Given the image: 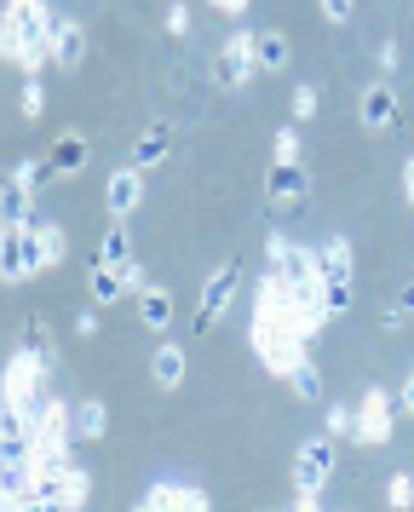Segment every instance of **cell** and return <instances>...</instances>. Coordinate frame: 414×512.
<instances>
[{
    "label": "cell",
    "instance_id": "3",
    "mask_svg": "<svg viewBox=\"0 0 414 512\" xmlns=\"http://www.w3.org/2000/svg\"><path fill=\"white\" fill-rule=\"evenodd\" d=\"M253 75H259V58H253V29H236V35H225V47L213 52V87L242 93Z\"/></svg>",
    "mask_w": 414,
    "mask_h": 512
},
{
    "label": "cell",
    "instance_id": "31",
    "mask_svg": "<svg viewBox=\"0 0 414 512\" xmlns=\"http://www.w3.org/2000/svg\"><path fill=\"white\" fill-rule=\"evenodd\" d=\"M414 317V282H403V288H397V300L386 305V328H403Z\"/></svg>",
    "mask_w": 414,
    "mask_h": 512
},
{
    "label": "cell",
    "instance_id": "11",
    "mask_svg": "<svg viewBox=\"0 0 414 512\" xmlns=\"http://www.w3.org/2000/svg\"><path fill=\"white\" fill-rule=\"evenodd\" d=\"M357 116H363L368 133H391V127L403 121V110H397V93H391V81H374V87H363V98H357Z\"/></svg>",
    "mask_w": 414,
    "mask_h": 512
},
{
    "label": "cell",
    "instance_id": "30",
    "mask_svg": "<svg viewBox=\"0 0 414 512\" xmlns=\"http://www.w3.org/2000/svg\"><path fill=\"white\" fill-rule=\"evenodd\" d=\"M299 150H305V144H299V121H294V127H276V139H271L276 162H299Z\"/></svg>",
    "mask_w": 414,
    "mask_h": 512
},
{
    "label": "cell",
    "instance_id": "29",
    "mask_svg": "<svg viewBox=\"0 0 414 512\" xmlns=\"http://www.w3.org/2000/svg\"><path fill=\"white\" fill-rule=\"evenodd\" d=\"M322 305H328V317H345V311H351V277L322 282Z\"/></svg>",
    "mask_w": 414,
    "mask_h": 512
},
{
    "label": "cell",
    "instance_id": "36",
    "mask_svg": "<svg viewBox=\"0 0 414 512\" xmlns=\"http://www.w3.org/2000/svg\"><path fill=\"white\" fill-rule=\"evenodd\" d=\"M397 64H403V47H397V41H380V70H397Z\"/></svg>",
    "mask_w": 414,
    "mask_h": 512
},
{
    "label": "cell",
    "instance_id": "9",
    "mask_svg": "<svg viewBox=\"0 0 414 512\" xmlns=\"http://www.w3.org/2000/svg\"><path fill=\"white\" fill-rule=\"evenodd\" d=\"M81 58H87V29H81V18L58 12V24H52V70L75 75L81 70Z\"/></svg>",
    "mask_w": 414,
    "mask_h": 512
},
{
    "label": "cell",
    "instance_id": "33",
    "mask_svg": "<svg viewBox=\"0 0 414 512\" xmlns=\"http://www.w3.org/2000/svg\"><path fill=\"white\" fill-rule=\"evenodd\" d=\"M317 104H322V93L305 81V87H294V104H288V110H294V121H311L317 116Z\"/></svg>",
    "mask_w": 414,
    "mask_h": 512
},
{
    "label": "cell",
    "instance_id": "17",
    "mask_svg": "<svg viewBox=\"0 0 414 512\" xmlns=\"http://www.w3.org/2000/svg\"><path fill=\"white\" fill-rule=\"evenodd\" d=\"M35 219V190L18 185L12 173H6V190H0V225H29Z\"/></svg>",
    "mask_w": 414,
    "mask_h": 512
},
{
    "label": "cell",
    "instance_id": "8",
    "mask_svg": "<svg viewBox=\"0 0 414 512\" xmlns=\"http://www.w3.org/2000/svg\"><path fill=\"white\" fill-rule=\"evenodd\" d=\"M138 507L150 512H207L213 507V495L196 484H173V478H161V484H150L144 495H138Z\"/></svg>",
    "mask_w": 414,
    "mask_h": 512
},
{
    "label": "cell",
    "instance_id": "38",
    "mask_svg": "<svg viewBox=\"0 0 414 512\" xmlns=\"http://www.w3.org/2000/svg\"><path fill=\"white\" fill-rule=\"evenodd\" d=\"M207 6H213V12H225V18H242L253 0H207Z\"/></svg>",
    "mask_w": 414,
    "mask_h": 512
},
{
    "label": "cell",
    "instance_id": "37",
    "mask_svg": "<svg viewBox=\"0 0 414 512\" xmlns=\"http://www.w3.org/2000/svg\"><path fill=\"white\" fill-rule=\"evenodd\" d=\"M75 334H81V340H92V334H98V311H92V305L75 317Z\"/></svg>",
    "mask_w": 414,
    "mask_h": 512
},
{
    "label": "cell",
    "instance_id": "27",
    "mask_svg": "<svg viewBox=\"0 0 414 512\" xmlns=\"http://www.w3.org/2000/svg\"><path fill=\"white\" fill-rule=\"evenodd\" d=\"M328 432L357 443V403H328Z\"/></svg>",
    "mask_w": 414,
    "mask_h": 512
},
{
    "label": "cell",
    "instance_id": "7",
    "mask_svg": "<svg viewBox=\"0 0 414 512\" xmlns=\"http://www.w3.org/2000/svg\"><path fill=\"white\" fill-rule=\"evenodd\" d=\"M236 288H242V265H236V259H230V265H219V271H213V277H207V288H202V305H196V334H207V328L219 323V317H225L230 311V300H236Z\"/></svg>",
    "mask_w": 414,
    "mask_h": 512
},
{
    "label": "cell",
    "instance_id": "28",
    "mask_svg": "<svg viewBox=\"0 0 414 512\" xmlns=\"http://www.w3.org/2000/svg\"><path fill=\"white\" fill-rule=\"evenodd\" d=\"M46 173H52V162H46V156H18V167H12V179H18V185H29V190H41Z\"/></svg>",
    "mask_w": 414,
    "mask_h": 512
},
{
    "label": "cell",
    "instance_id": "18",
    "mask_svg": "<svg viewBox=\"0 0 414 512\" xmlns=\"http://www.w3.org/2000/svg\"><path fill=\"white\" fill-rule=\"evenodd\" d=\"M46 162H52V173H58V179H75V173L87 167V139H81V133L52 139V156H46Z\"/></svg>",
    "mask_w": 414,
    "mask_h": 512
},
{
    "label": "cell",
    "instance_id": "21",
    "mask_svg": "<svg viewBox=\"0 0 414 512\" xmlns=\"http://www.w3.org/2000/svg\"><path fill=\"white\" fill-rule=\"evenodd\" d=\"M104 432H110L104 403H98V397H81V403H75V443H98Z\"/></svg>",
    "mask_w": 414,
    "mask_h": 512
},
{
    "label": "cell",
    "instance_id": "2",
    "mask_svg": "<svg viewBox=\"0 0 414 512\" xmlns=\"http://www.w3.org/2000/svg\"><path fill=\"white\" fill-rule=\"evenodd\" d=\"M265 254H271V271H282V282H288L294 294H317V300H322L317 248H299V242H282V236H271V242H265Z\"/></svg>",
    "mask_w": 414,
    "mask_h": 512
},
{
    "label": "cell",
    "instance_id": "25",
    "mask_svg": "<svg viewBox=\"0 0 414 512\" xmlns=\"http://www.w3.org/2000/svg\"><path fill=\"white\" fill-rule=\"evenodd\" d=\"M288 392L299 397V403H322V374L311 357H299L294 369H288Z\"/></svg>",
    "mask_w": 414,
    "mask_h": 512
},
{
    "label": "cell",
    "instance_id": "20",
    "mask_svg": "<svg viewBox=\"0 0 414 512\" xmlns=\"http://www.w3.org/2000/svg\"><path fill=\"white\" fill-rule=\"evenodd\" d=\"M92 501V478H87V466H75V461H64V472H58V507H87Z\"/></svg>",
    "mask_w": 414,
    "mask_h": 512
},
{
    "label": "cell",
    "instance_id": "10",
    "mask_svg": "<svg viewBox=\"0 0 414 512\" xmlns=\"http://www.w3.org/2000/svg\"><path fill=\"white\" fill-rule=\"evenodd\" d=\"M104 208L115 213V219H127V213L144 208V167H115L110 179H104Z\"/></svg>",
    "mask_w": 414,
    "mask_h": 512
},
{
    "label": "cell",
    "instance_id": "5",
    "mask_svg": "<svg viewBox=\"0 0 414 512\" xmlns=\"http://www.w3.org/2000/svg\"><path fill=\"white\" fill-rule=\"evenodd\" d=\"M334 478V432H322V438H305L294 455V489L305 495H322Z\"/></svg>",
    "mask_w": 414,
    "mask_h": 512
},
{
    "label": "cell",
    "instance_id": "22",
    "mask_svg": "<svg viewBox=\"0 0 414 512\" xmlns=\"http://www.w3.org/2000/svg\"><path fill=\"white\" fill-rule=\"evenodd\" d=\"M138 317H144V328H167L173 323V294L167 288H138Z\"/></svg>",
    "mask_w": 414,
    "mask_h": 512
},
{
    "label": "cell",
    "instance_id": "1",
    "mask_svg": "<svg viewBox=\"0 0 414 512\" xmlns=\"http://www.w3.org/2000/svg\"><path fill=\"white\" fill-rule=\"evenodd\" d=\"M52 12L46 0H6V24H0V52L23 75H41L52 64Z\"/></svg>",
    "mask_w": 414,
    "mask_h": 512
},
{
    "label": "cell",
    "instance_id": "34",
    "mask_svg": "<svg viewBox=\"0 0 414 512\" xmlns=\"http://www.w3.org/2000/svg\"><path fill=\"white\" fill-rule=\"evenodd\" d=\"M167 35H173V41H184V35H190V6H184V0H173V6H167Z\"/></svg>",
    "mask_w": 414,
    "mask_h": 512
},
{
    "label": "cell",
    "instance_id": "24",
    "mask_svg": "<svg viewBox=\"0 0 414 512\" xmlns=\"http://www.w3.org/2000/svg\"><path fill=\"white\" fill-rule=\"evenodd\" d=\"M98 259L115 265V271H127V265H133V236H127V225H110V231L98 236Z\"/></svg>",
    "mask_w": 414,
    "mask_h": 512
},
{
    "label": "cell",
    "instance_id": "4",
    "mask_svg": "<svg viewBox=\"0 0 414 512\" xmlns=\"http://www.w3.org/2000/svg\"><path fill=\"white\" fill-rule=\"evenodd\" d=\"M391 432H397V403H391V392L368 386V392L357 397V443H363V449H386Z\"/></svg>",
    "mask_w": 414,
    "mask_h": 512
},
{
    "label": "cell",
    "instance_id": "35",
    "mask_svg": "<svg viewBox=\"0 0 414 512\" xmlns=\"http://www.w3.org/2000/svg\"><path fill=\"white\" fill-rule=\"evenodd\" d=\"M317 6L328 24H351V12H357V0H317Z\"/></svg>",
    "mask_w": 414,
    "mask_h": 512
},
{
    "label": "cell",
    "instance_id": "12",
    "mask_svg": "<svg viewBox=\"0 0 414 512\" xmlns=\"http://www.w3.org/2000/svg\"><path fill=\"white\" fill-rule=\"evenodd\" d=\"M64 248H69L64 225L35 219V225H29V277H35V271H52V265H64Z\"/></svg>",
    "mask_w": 414,
    "mask_h": 512
},
{
    "label": "cell",
    "instance_id": "39",
    "mask_svg": "<svg viewBox=\"0 0 414 512\" xmlns=\"http://www.w3.org/2000/svg\"><path fill=\"white\" fill-rule=\"evenodd\" d=\"M397 409H403V415H414V369L403 374V392H397Z\"/></svg>",
    "mask_w": 414,
    "mask_h": 512
},
{
    "label": "cell",
    "instance_id": "26",
    "mask_svg": "<svg viewBox=\"0 0 414 512\" xmlns=\"http://www.w3.org/2000/svg\"><path fill=\"white\" fill-rule=\"evenodd\" d=\"M46 93H41V75H23V93H18V116L23 121H41Z\"/></svg>",
    "mask_w": 414,
    "mask_h": 512
},
{
    "label": "cell",
    "instance_id": "32",
    "mask_svg": "<svg viewBox=\"0 0 414 512\" xmlns=\"http://www.w3.org/2000/svg\"><path fill=\"white\" fill-rule=\"evenodd\" d=\"M386 501L391 507H414V472H391L386 478Z\"/></svg>",
    "mask_w": 414,
    "mask_h": 512
},
{
    "label": "cell",
    "instance_id": "14",
    "mask_svg": "<svg viewBox=\"0 0 414 512\" xmlns=\"http://www.w3.org/2000/svg\"><path fill=\"white\" fill-rule=\"evenodd\" d=\"M184 374H190V351L179 346V340H167V346H156V357H150V380H156L161 392H179Z\"/></svg>",
    "mask_w": 414,
    "mask_h": 512
},
{
    "label": "cell",
    "instance_id": "15",
    "mask_svg": "<svg viewBox=\"0 0 414 512\" xmlns=\"http://www.w3.org/2000/svg\"><path fill=\"white\" fill-rule=\"evenodd\" d=\"M179 144V127L173 121H156V127H144L138 133V144H133V167H156V162H167V150Z\"/></svg>",
    "mask_w": 414,
    "mask_h": 512
},
{
    "label": "cell",
    "instance_id": "13",
    "mask_svg": "<svg viewBox=\"0 0 414 512\" xmlns=\"http://www.w3.org/2000/svg\"><path fill=\"white\" fill-rule=\"evenodd\" d=\"M29 225H0V277L6 282H29Z\"/></svg>",
    "mask_w": 414,
    "mask_h": 512
},
{
    "label": "cell",
    "instance_id": "40",
    "mask_svg": "<svg viewBox=\"0 0 414 512\" xmlns=\"http://www.w3.org/2000/svg\"><path fill=\"white\" fill-rule=\"evenodd\" d=\"M403 202H409V208H414V156H409V162H403Z\"/></svg>",
    "mask_w": 414,
    "mask_h": 512
},
{
    "label": "cell",
    "instance_id": "19",
    "mask_svg": "<svg viewBox=\"0 0 414 512\" xmlns=\"http://www.w3.org/2000/svg\"><path fill=\"white\" fill-rule=\"evenodd\" d=\"M87 288H92V300H98V305H110V300H121V294H127V277H121L115 265H104V259L92 254V265H87Z\"/></svg>",
    "mask_w": 414,
    "mask_h": 512
},
{
    "label": "cell",
    "instance_id": "6",
    "mask_svg": "<svg viewBox=\"0 0 414 512\" xmlns=\"http://www.w3.org/2000/svg\"><path fill=\"white\" fill-rule=\"evenodd\" d=\"M305 196H311V173H305V162H271V173H265V202H271L276 213H299L305 208Z\"/></svg>",
    "mask_w": 414,
    "mask_h": 512
},
{
    "label": "cell",
    "instance_id": "23",
    "mask_svg": "<svg viewBox=\"0 0 414 512\" xmlns=\"http://www.w3.org/2000/svg\"><path fill=\"white\" fill-rule=\"evenodd\" d=\"M317 265H322V282L351 277V242H345V236H328V242L317 248Z\"/></svg>",
    "mask_w": 414,
    "mask_h": 512
},
{
    "label": "cell",
    "instance_id": "16",
    "mask_svg": "<svg viewBox=\"0 0 414 512\" xmlns=\"http://www.w3.org/2000/svg\"><path fill=\"white\" fill-rule=\"evenodd\" d=\"M253 58H259V75H276V70H288L294 47H288L282 29H253Z\"/></svg>",
    "mask_w": 414,
    "mask_h": 512
}]
</instances>
